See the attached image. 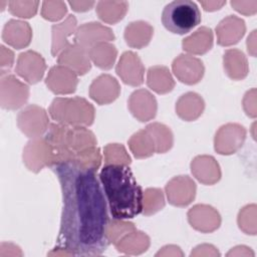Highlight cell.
<instances>
[{
    "label": "cell",
    "instance_id": "1",
    "mask_svg": "<svg viewBox=\"0 0 257 257\" xmlns=\"http://www.w3.org/2000/svg\"><path fill=\"white\" fill-rule=\"evenodd\" d=\"M62 193V213L57 238L59 249L69 255L98 256L108 247V214L94 171L69 162L51 167Z\"/></svg>",
    "mask_w": 257,
    "mask_h": 257
},
{
    "label": "cell",
    "instance_id": "2",
    "mask_svg": "<svg viewBox=\"0 0 257 257\" xmlns=\"http://www.w3.org/2000/svg\"><path fill=\"white\" fill-rule=\"evenodd\" d=\"M99 180L113 219H133L143 212V191L128 166L105 165Z\"/></svg>",
    "mask_w": 257,
    "mask_h": 257
},
{
    "label": "cell",
    "instance_id": "3",
    "mask_svg": "<svg viewBox=\"0 0 257 257\" xmlns=\"http://www.w3.org/2000/svg\"><path fill=\"white\" fill-rule=\"evenodd\" d=\"M54 150V165L67 162L74 153L96 147L97 141L85 126L51 123L44 136Z\"/></svg>",
    "mask_w": 257,
    "mask_h": 257
},
{
    "label": "cell",
    "instance_id": "4",
    "mask_svg": "<svg viewBox=\"0 0 257 257\" xmlns=\"http://www.w3.org/2000/svg\"><path fill=\"white\" fill-rule=\"evenodd\" d=\"M49 115L58 123L73 126H89L93 123L95 110L85 98L56 97L49 106Z\"/></svg>",
    "mask_w": 257,
    "mask_h": 257
},
{
    "label": "cell",
    "instance_id": "5",
    "mask_svg": "<svg viewBox=\"0 0 257 257\" xmlns=\"http://www.w3.org/2000/svg\"><path fill=\"white\" fill-rule=\"evenodd\" d=\"M162 22L175 34H186L201 22L198 5L190 0H175L167 4L162 13Z\"/></svg>",
    "mask_w": 257,
    "mask_h": 257
},
{
    "label": "cell",
    "instance_id": "6",
    "mask_svg": "<svg viewBox=\"0 0 257 257\" xmlns=\"http://www.w3.org/2000/svg\"><path fill=\"white\" fill-rule=\"evenodd\" d=\"M23 163L33 173L54 165V150L44 137L31 139L23 149Z\"/></svg>",
    "mask_w": 257,
    "mask_h": 257
},
{
    "label": "cell",
    "instance_id": "7",
    "mask_svg": "<svg viewBox=\"0 0 257 257\" xmlns=\"http://www.w3.org/2000/svg\"><path fill=\"white\" fill-rule=\"evenodd\" d=\"M17 125L26 137L36 139L45 136L50 124L47 112L43 107L29 104L18 113Z\"/></svg>",
    "mask_w": 257,
    "mask_h": 257
},
{
    "label": "cell",
    "instance_id": "8",
    "mask_svg": "<svg viewBox=\"0 0 257 257\" xmlns=\"http://www.w3.org/2000/svg\"><path fill=\"white\" fill-rule=\"evenodd\" d=\"M29 97V86L13 74L1 73L0 104L5 109H17L26 103Z\"/></svg>",
    "mask_w": 257,
    "mask_h": 257
},
{
    "label": "cell",
    "instance_id": "9",
    "mask_svg": "<svg viewBox=\"0 0 257 257\" xmlns=\"http://www.w3.org/2000/svg\"><path fill=\"white\" fill-rule=\"evenodd\" d=\"M246 139V130L238 123L222 125L215 135L214 148L220 155H232L243 145Z\"/></svg>",
    "mask_w": 257,
    "mask_h": 257
},
{
    "label": "cell",
    "instance_id": "10",
    "mask_svg": "<svg viewBox=\"0 0 257 257\" xmlns=\"http://www.w3.org/2000/svg\"><path fill=\"white\" fill-rule=\"evenodd\" d=\"M46 70V63L41 54L27 50L18 55L15 71L26 82L35 84L42 79Z\"/></svg>",
    "mask_w": 257,
    "mask_h": 257
},
{
    "label": "cell",
    "instance_id": "11",
    "mask_svg": "<svg viewBox=\"0 0 257 257\" xmlns=\"http://www.w3.org/2000/svg\"><path fill=\"white\" fill-rule=\"evenodd\" d=\"M172 69L175 76L181 82L189 85L198 83L202 79L205 71V67L201 59L184 53L174 59Z\"/></svg>",
    "mask_w": 257,
    "mask_h": 257
},
{
    "label": "cell",
    "instance_id": "12",
    "mask_svg": "<svg viewBox=\"0 0 257 257\" xmlns=\"http://www.w3.org/2000/svg\"><path fill=\"white\" fill-rule=\"evenodd\" d=\"M114 34L109 27L98 22H88L77 27L73 36V42L80 45L87 51L99 42L114 40Z\"/></svg>",
    "mask_w": 257,
    "mask_h": 257
},
{
    "label": "cell",
    "instance_id": "13",
    "mask_svg": "<svg viewBox=\"0 0 257 257\" xmlns=\"http://www.w3.org/2000/svg\"><path fill=\"white\" fill-rule=\"evenodd\" d=\"M115 72L123 83L131 86H140L144 82L145 66L139 55L133 51H125L121 54Z\"/></svg>",
    "mask_w": 257,
    "mask_h": 257
},
{
    "label": "cell",
    "instance_id": "14",
    "mask_svg": "<svg viewBox=\"0 0 257 257\" xmlns=\"http://www.w3.org/2000/svg\"><path fill=\"white\" fill-rule=\"evenodd\" d=\"M196 189L195 182L189 176L174 177L165 188L169 203L177 207H185L192 203Z\"/></svg>",
    "mask_w": 257,
    "mask_h": 257
},
{
    "label": "cell",
    "instance_id": "15",
    "mask_svg": "<svg viewBox=\"0 0 257 257\" xmlns=\"http://www.w3.org/2000/svg\"><path fill=\"white\" fill-rule=\"evenodd\" d=\"M45 84L55 94H69L75 91L78 78L74 71L58 64L51 67L48 71Z\"/></svg>",
    "mask_w": 257,
    "mask_h": 257
},
{
    "label": "cell",
    "instance_id": "16",
    "mask_svg": "<svg viewBox=\"0 0 257 257\" xmlns=\"http://www.w3.org/2000/svg\"><path fill=\"white\" fill-rule=\"evenodd\" d=\"M127 107L138 120L145 122L156 116L158 103L149 90L141 88L131 94L127 100Z\"/></svg>",
    "mask_w": 257,
    "mask_h": 257
},
{
    "label": "cell",
    "instance_id": "17",
    "mask_svg": "<svg viewBox=\"0 0 257 257\" xmlns=\"http://www.w3.org/2000/svg\"><path fill=\"white\" fill-rule=\"evenodd\" d=\"M190 225L203 233H211L217 230L221 224L220 214L209 205L198 204L188 211Z\"/></svg>",
    "mask_w": 257,
    "mask_h": 257
},
{
    "label": "cell",
    "instance_id": "18",
    "mask_svg": "<svg viewBox=\"0 0 257 257\" xmlns=\"http://www.w3.org/2000/svg\"><path fill=\"white\" fill-rule=\"evenodd\" d=\"M57 62L77 75H83L91 68L88 51L76 43H71L57 55Z\"/></svg>",
    "mask_w": 257,
    "mask_h": 257
},
{
    "label": "cell",
    "instance_id": "19",
    "mask_svg": "<svg viewBox=\"0 0 257 257\" xmlns=\"http://www.w3.org/2000/svg\"><path fill=\"white\" fill-rule=\"evenodd\" d=\"M120 93L118 81L109 74L97 76L89 86V96L96 103L108 104L114 101Z\"/></svg>",
    "mask_w": 257,
    "mask_h": 257
},
{
    "label": "cell",
    "instance_id": "20",
    "mask_svg": "<svg viewBox=\"0 0 257 257\" xmlns=\"http://www.w3.org/2000/svg\"><path fill=\"white\" fill-rule=\"evenodd\" d=\"M246 32L243 19L235 15H229L222 19L216 27L217 42L221 46H230L238 43Z\"/></svg>",
    "mask_w": 257,
    "mask_h": 257
},
{
    "label": "cell",
    "instance_id": "21",
    "mask_svg": "<svg viewBox=\"0 0 257 257\" xmlns=\"http://www.w3.org/2000/svg\"><path fill=\"white\" fill-rule=\"evenodd\" d=\"M2 39L16 49L27 47L32 39V29L26 21L11 19L3 27Z\"/></svg>",
    "mask_w": 257,
    "mask_h": 257
},
{
    "label": "cell",
    "instance_id": "22",
    "mask_svg": "<svg viewBox=\"0 0 257 257\" xmlns=\"http://www.w3.org/2000/svg\"><path fill=\"white\" fill-rule=\"evenodd\" d=\"M191 172L204 185H214L221 179L220 166L212 156H197L191 163Z\"/></svg>",
    "mask_w": 257,
    "mask_h": 257
},
{
    "label": "cell",
    "instance_id": "23",
    "mask_svg": "<svg viewBox=\"0 0 257 257\" xmlns=\"http://www.w3.org/2000/svg\"><path fill=\"white\" fill-rule=\"evenodd\" d=\"M77 26L76 18L70 14L66 19L58 24H54L52 30V43H51V54L57 56L64 48L71 44L69 41L70 36L75 34Z\"/></svg>",
    "mask_w": 257,
    "mask_h": 257
},
{
    "label": "cell",
    "instance_id": "24",
    "mask_svg": "<svg viewBox=\"0 0 257 257\" xmlns=\"http://www.w3.org/2000/svg\"><path fill=\"white\" fill-rule=\"evenodd\" d=\"M223 63L226 74L233 80L244 79L249 72L248 60L245 54L237 48L225 51Z\"/></svg>",
    "mask_w": 257,
    "mask_h": 257
},
{
    "label": "cell",
    "instance_id": "25",
    "mask_svg": "<svg viewBox=\"0 0 257 257\" xmlns=\"http://www.w3.org/2000/svg\"><path fill=\"white\" fill-rule=\"evenodd\" d=\"M154 34L153 26L146 21L131 22L124 29V40L132 48H143L147 46Z\"/></svg>",
    "mask_w": 257,
    "mask_h": 257
},
{
    "label": "cell",
    "instance_id": "26",
    "mask_svg": "<svg viewBox=\"0 0 257 257\" xmlns=\"http://www.w3.org/2000/svg\"><path fill=\"white\" fill-rule=\"evenodd\" d=\"M205 108V102L201 95L196 92H187L183 94L176 103L177 114L186 121L197 119Z\"/></svg>",
    "mask_w": 257,
    "mask_h": 257
},
{
    "label": "cell",
    "instance_id": "27",
    "mask_svg": "<svg viewBox=\"0 0 257 257\" xmlns=\"http://www.w3.org/2000/svg\"><path fill=\"white\" fill-rule=\"evenodd\" d=\"M213 46L212 29L206 26L198 28L193 34L186 37L182 42L185 51L191 54L202 55L207 53Z\"/></svg>",
    "mask_w": 257,
    "mask_h": 257
},
{
    "label": "cell",
    "instance_id": "28",
    "mask_svg": "<svg viewBox=\"0 0 257 257\" xmlns=\"http://www.w3.org/2000/svg\"><path fill=\"white\" fill-rule=\"evenodd\" d=\"M147 84L155 92L165 94L173 90L175 87V80L168 67L155 65L148 70Z\"/></svg>",
    "mask_w": 257,
    "mask_h": 257
},
{
    "label": "cell",
    "instance_id": "29",
    "mask_svg": "<svg viewBox=\"0 0 257 257\" xmlns=\"http://www.w3.org/2000/svg\"><path fill=\"white\" fill-rule=\"evenodd\" d=\"M114 246L117 251L124 254H141L150 247V238L144 232L134 230L118 240Z\"/></svg>",
    "mask_w": 257,
    "mask_h": 257
},
{
    "label": "cell",
    "instance_id": "30",
    "mask_svg": "<svg viewBox=\"0 0 257 257\" xmlns=\"http://www.w3.org/2000/svg\"><path fill=\"white\" fill-rule=\"evenodd\" d=\"M127 144L131 152L138 159L149 158L156 153L154 139L146 127L134 134Z\"/></svg>",
    "mask_w": 257,
    "mask_h": 257
},
{
    "label": "cell",
    "instance_id": "31",
    "mask_svg": "<svg viewBox=\"0 0 257 257\" xmlns=\"http://www.w3.org/2000/svg\"><path fill=\"white\" fill-rule=\"evenodd\" d=\"M128 9L126 1H99L96 3V14L105 23L114 24L120 21Z\"/></svg>",
    "mask_w": 257,
    "mask_h": 257
},
{
    "label": "cell",
    "instance_id": "32",
    "mask_svg": "<svg viewBox=\"0 0 257 257\" xmlns=\"http://www.w3.org/2000/svg\"><path fill=\"white\" fill-rule=\"evenodd\" d=\"M90 61H92L100 69L108 70L112 67L117 50L115 46L109 42H99L88 50Z\"/></svg>",
    "mask_w": 257,
    "mask_h": 257
},
{
    "label": "cell",
    "instance_id": "33",
    "mask_svg": "<svg viewBox=\"0 0 257 257\" xmlns=\"http://www.w3.org/2000/svg\"><path fill=\"white\" fill-rule=\"evenodd\" d=\"M146 128L154 139L156 145V153L164 154L173 147V134L167 125L160 122H153L148 124Z\"/></svg>",
    "mask_w": 257,
    "mask_h": 257
},
{
    "label": "cell",
    "instance_id": "34",
    "mask_svg": "<svg viewBox=\"0 0 257 257\" xmlns=\"http://www.w3.org/2000/svg\"><path fill=\"white\" fill-rule=\"evenodd\" d=\"M165 207L163 191L157 188H149L143 192V213L146 216L153 215Z\"/></svg>",
    "mask_w": 257,
    "mask_h": 257
},
{
    "label": "cell",
    "instance_id": "35",
    "mask_svg": "<svg viewBox=\"0 0 257 257\" xmlns=\"http://www.w3.org/2000/svg\"><path fill=\"white\" fill-rule=\"evenodd\" d=\"M105 165L130 166L132 160L125 148L120 144H108L103 148Z\"/></svg>",
    "mask_w": 257,
    "mask_h": 257
},
{
    "label": "cell",
    "instance_id": "36",
    "mask_svg": "<svg viewBox=\"0 0 257 257\" xmlns=\"http://www.w3.org/2000/svg\"><path fill=\"white\" fill-rule=\"evenodd\" d=\"M136 230V227L131 222H125L123 220L113 219L111 221H108L107 227H106V237L107 240L112 244H115L118 240H120L124 235L127 233Z\"/></svg>",
    "mask_w": 257,
    "mask_h": 257
},
{
    "label": "cell",
    "instance_id": "37",
    "mask_svg": "<svg viewBox=\"0 0 257 257\" xmlns=\"http://www.w3.org/2000/svg\"><path fill=\"white\" fill-rule=\"evenodd\" d=\"M239 228L246 234H256V205L245 206L238 215Z\"/></svg>",
    "mask_w": 257,
    "mask_h": 257
},
{
    "label": "cell",
    "instance_id": "38",
    "mask_svg": "<svg viewBox=\"0 0 257 257\" xmlns=\"http://www.w3.org/2000/svg\"><path fill=\"white\" fill-rule=\"evenodd\" d=\"M38 1H10L8 9L11 14L20 18L33 17L38 9Z\"/></svg>",
    "mask_w": 257,
    "mask_h": 257
},
{
    "label": "cell",
    "instance_id": "39",
    "mask_svg": "<svg viewBox=\"0 0 257 257\" xmlns=\"http://www.w3.org/2000/svg\"><path fill=\"white\" fill-rule=\"evenodd\" d=\"M66 4L63 1H44L41 8V16L49 21H58L66 14Z\"/></svg>",
    "mask_w": 257,
    "mask_h": 257
},
{
    "label": "cell",
    "instance_id": "40",
    "mask_svg": "<svg viewBox=\"0 0 257 257\" xmlns=\"http://www.w3.org/2000/svg\"><path fill=\"white\" fill-rule=\"evenodd\" d=\"M243 107L246 114L250 117H256V89L247 91L243 98Z\"/></svg>",
    "mask_w": 257,
    "mask_h": 257
},
{
    "label": "cell",
    "instance_id": "41",
    "mask_svg": "<svg viewBox=\"0 0 257 257\" xmlns=\"http://www.w3.org/2000/svg\"><path fill=\"white\" fill-rule=\"evenodd\" d=\"M231 6L239 13L253 15L257 11V1H231Z\"/></svg>",
    "mask_w": 257,
    "mask_h": 257
},
{
    "label": "cell",
    "instance_id": "42",
    "mask_svg": "<svg viewBox=\"0 0 257 257\" xmlns=\"http://www.w3.org/2000/svg\"><path fill=\"white\" fill-rule=\"evenodd\" d=\"M0 52H1V56H0L1 72L4 71V69L10 70V68L12 67V65L14 63V53H13V51L10 50L9 48H6L4 45H1L0 46Z\"/></svg>",
    "mask_w": 257,
    "mask_h": 257
},
{
    "label": "cell",
    "instance_id": "43",
    "mask_svg": "<svg viewBox=\"0 0 257 257\" xmlns=\"http://www.w3.org/2000/svg\"><path fill=\"white\" fill-rule=\"evenodd\" d=\"M68 4L70 5L72 10L76 12H84V11L90 10L95 4V2L94 1H69Z\"/></svg>",
    "mask_w": 257,
    "mask_h": 257
},
{
    "label": "cell",
    "instance_id": "44",
    "mask_svg": "<svg viewBox=\"0 0 257 257\" xmlns=\"http://www.w3.org/2000/svg\"><path fill=\"white\" fill-rule=\"evenodd\" d=\"M201 5L206 11H216L226 4V1H201Z\"/></svg>",
    "mask_w": 257,
    "mask_h": 257
},
{
    "label": "cell",
    "instance_id": "45",
    "mask_svg": "<svg viewBox=\"0 0 257 257\" xmlns=\"http://www.w3.org/2000/svg\"><path fill=\"white\" fill-rule=\"evenodd\" d=\"M247 50L252 56L256 55V30H253L247 38Z\"/></svg>",
    "mask_w": 257,
    "mask_h": 257
}]
</instances>
